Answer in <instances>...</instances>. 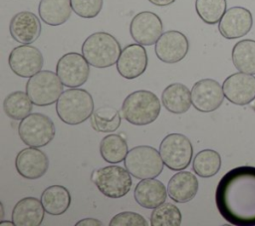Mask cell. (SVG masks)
Instances as JSON below:
<instances>
[{
    "label": "cell",
    "mask_w": 255,
    "mask_h": 226,
    "mask_svg": "<svg viewBox=\"0 0 255 226\" xmlns=\"http://www.w3.org/2000/svg\"><path fill=\"white\" fill-rule=\"evenodd\" d=\"M220 215L235 226H255V167L243 165L225 173L215 191Z\"/></svg>",
    "instance_id": "cell-1"
},
{
    "label": "cell",
    "mask_w": 255,
    "mask_h": 226,
    "mask_svg": "<svg viewBox=\"0 0 255 226\" xmlns=\"http://www.w3.org/2000/svg\"><path fill=\"white\" fill-rule=\"evenodd\" d=\"M56 112L63 122L69 125L80 124L93 114L94 101L88 91L70 88L56 102Z\"/></svg>",
    "instance_id": "cell-2"
},
{
    "label": "cell",
    "mask_w": 255,
    "mask_h": 226,
    "mask_svg": "<svg viewBox=\"0 0 255 226\" xmlns=\"http://www.w3.org/2000/svg\"><path fill=\"white\" fill-rule=\"evenodd\" d=\"M161 105L155 94L146 90H138L125 99L122 115L133 125H146L158 117Z\"/></svg>",
    "instance_id": "cell-3"
},
{
    "label": "cell",
    "mask_w": 255,
    "mask_h": 226,
    "mask_svg": "<svg viewBox=\"0 0 255 226\" xmlns=\"http://www.w3.org/2000/svg\"><path fill=\"white\" fill-rule=\"evenodd\" d=\"M121 53L120 42L107 32L93 33L82 45L83 56L91 66L99 69L117 64Z\"/></svg>",
    "instance_id": "cell-4"
},
{
    "label": "cell",
    "mask_w": 255,
    "mask_h": 226,
    "mask_svg": "<svg viewBox=\"0 0 255 226\" xmlns=\"http://www.w3.org/2000/svg\"><path fill=\"white\" fill-rule=\"evenodd\" d=\"M164 162L159 151L149 145H138L128 150L125 166L137 179L155 178L163 170Z\"/></svg>",
    "instance_id": "cell-5"
},
{
    "label": "cell",
    "mask_w": 255,
    "mask_h": 226,
    "mask_svg": "<svg viewBox=\"0 0 255 226\" xmlns=\"http://www.w3.org/2000/svg\"><path fill=\"white\" fill-rule=\"evenodd\" d=\"M127 168L119 165H108L92 173V181L101 193L109 198H121L128 193L132 180Z\"/></svg>",
    "instance_id": "cell-6"
},
{
    "label": "cell",
    "mask_w": 255,
    "mask_h": 226,
    "mask_svg": "<svg viewBox=\"0 0 255 226\" xmlns=\"http://www.w3.org/2000/svg\"><path fill=\"white\" fill-rule=\"evenodd\" d=\"M63 87L57 73L46 70L29 78L26 84V93L34 105L46 107L58 101L63 93Z\"/></svg>",
    "instance_id": "cell-7"
},
{
    "label": "cell",
    "mask_w": 255,
    "mask_h": 226,
    "mask_svg": "<svg viewBox=\"0 0 255 226\" xmlns=\"http://www.w3.org/2000/svg\"><path fill=\"white\" fill-rule=\"evenodd\" d=\"M18 134L28 146L43 147L53 140L56 129L49 116L40 113H33L20 121Z\"/></svg>",
    "instance_id": "cell-8"
},
{
    "label": "cell",
    "mask_w": 255,
    "mask_h": 226,
    "mask_svg": "<svg viewBox=\"0 0 255 226\" xmlns=\"http://www.w3.org/2000/svg\"><path fill=\"white\" fill-rule=\"evenodd\" d=\"M159 153L167 168L179 171L190 164L193 147L187 136L181 133H170L160 142Z\"/></svg>",
    "instance_id": "cell-9"
},
{
    "label": "cell",
    "mask_w": 255,
    "mask_h": 226,
    "mask_svg": "<svg viewBox=\"0 0 255 226\" xmlns=\"http://www.w3.org/2000/svg\"><path fill=\"white\" fill-rule=\"evenodd\" d=\"M90 64L77 52H70L63 55L57 62L56 73L63 85L68 88L83 86L90 76Z\"/></svg>",
    "instance_id": "cell-10"
},
{
    "label": "cell",
    "mask_w": 255,
    "mask_h": 226,
    "mask_svg": "<svg viewBox=\"0 0 255 226\" xmlns=\"http://www.w3.org/2000/svg\"><path fill=\"white\" fill-rule=\"evenodd\" d=\"M8 64L15 75L21 78H30L42 70L44 59L38 48L22 44L10 52Z\"/></svg>",
    "instance_id": "cell-11"
},
{
    "label": "cell",
    "mask_w": 255,
    "mask_h": 226,
    "mask_svg": "<svg viewBox=\"0 0 255 226\" xmlns=\"http://www.w3.org/2000/svg\"><path fill=\"white\" fill-rule=\"evenodd\" d=\"M163 25L159 16L150 11L137 13L130 21L129 33L131 38L142 46L156 43L161 36Z\"/></svg>",
    "instance_id": "cell-12"
},
{
    "label": "cell",
    "mask_w": 255,
    "mask_h": 226,
    "mask_svg": "<svg viewBox=\"0 0 255 226\" xmlns=\"http://www.w3.org/2000/svg\"><path fill=\"white\" fill-rule=\"evenodd\" d=\"M224 98L222 86L213 79L199 80L191 89L192 106L201 113L217 110L222 105Z\"/></svg>",
    "instance_id": "cell-13"
},
{
    "label": "cell",
    "mask_w": 255,
    "mask_h": 226,
    "mask_svg": "<svg viewBox=\"0 0 255 226\" xmlns=\"http://www.w3.org/2000/svg\"><path fill=\"white\" fill-rule=\"evenodd\" d=\"M189 50V42L186 36L175 30H169L161 34L155 43L156 57L163 63L175 64L185 58Z\"/></svg>",
    "instance_id": "cell-14"
},
{
    "label": "cell",
    "mask_w": 255,
    "mask_h": 226,
    "mask_svg": "<svg viewBox=\"0 0 255 226\" xmlns=\"http://www.w3.org/2000/svg\"><path fill=\"white\" fill-rule=\"evenodd\" d=\"M252 26V13L247 8L234 6L227 9L222 16L218 24V30L222 37L232 40L247 35Z\"/></svg>",
    "instance_id": "cell-15"
},
{
    "label": "cell",
    "mask_w": 255,
    "mask_h": 226,
    "mask_svg": "<svg viewBox=\"0 0 255 226\" xmlns=\"http://www.w3.org/2000/svg\"><path fill=\"white\" fill-rule=\"evenodd\" d=\"M225 98L232 104L245 106L255 99V77L238 72L227 77L222 85Z\"/></svg>",
    "instance_id": "cell-16"
},
{
    "label": "cell",
    "mask_w": 255,
    "mask_h": 226,
    "mask_svg": "<svg viewBox=\"0 0 255 226\" xmlns=\"http://www.w3.org/2000/svg\"><path fill=\"white\" fill-rule=\"evenodd\" d=\"M17 172L26 179H38L42 177L49 168L47 154L38 147L29 146L21 149L15 158Z\"/></svg>",
    "instance_id": "cell-17"
},
{
    "label": "cell",
    "mask_w": 255,
    "mask_h": 226,
    "mask_svg": "<svg viewBox=\"0 0 255 226\" xmlns=\"http://www.w3.org/2000/svg\"><path fill=\"white\" fill-rule=\"evenodd\" d=\"M119 74L127 79L133 80L141 76L147 67V54L144 47L138 43L126 46L117 62Z\"/></svg>",
    "instance_id": "cell-18"
},
{
    "label": "cell",
    "mask_w": 255,
    "mask_h": 226,
    "mask_svg": "<svg viewBox=\"0 0 255 226\" xmlns=\"http://www.w3.org/2000/svg\"><path fill=\"white\" fill-rule=\"evenodd\" d=\"M41 29L39 18L29 11H22L14 15L9 25L11 37L20 44L35 42L40 37Z\"/></svg>",
    "instance_id": "cell-19"
},
{
    "label": "cell",
    "mask_w": 255,
    "mask_h": 226,
    "mask_svg": "<svg viewBox=\"0 0 255 226\" xmlns=\"http://www.w3.org/2000/svg\"><path fill=\"white\" fill-rule=\"evenodd\" d=\"M167 193V189L161 181L155 178H146L141 179L136 184L133 190V197L141 207L154 209L165 202Z\"/></svg>",
    "instance_id": "cell-20"
},
{
    "label": "cell",
    "mask_w": 255,
    "mask_h": 226,
    "mask_svg": "<svg viewBox=\"0 0 255 226\" xmlns=\"http://www.w3.org/2000/svg\"><path fill=\"white\" fill-rule=\"evenodd\" d=\"M45 209L36 197H24L12 210V221L15 226H39L44 220Z\"/></svg>",
    "instance_id": "cell-21"
},
{
    "label": "cell",
    "mask_w": 255,
    "mask_h": 226,
    "mask_svg": "<svg viewBox=\"0 0 255 226\" xmlns=\"http://www.w3.org/2000/svg\"><path fill=\"white\" fill-rule=\"evenodd\" d=\"M197 177L184 170H179L168 181V196L176 203H186L192 200L198 191Z\"/></svg>",
    "instance_id": "cell-22"
},
{
    "label": "cell",
    "mask_w": 255,
    "mask_h": 226,
    "mask_svg": "<svg viewBox=\"0 0 255 226\" xmlns=\"http://www.w3.org/2000/svg\"><path fill=\"white\" fill-rule=\"evenodd\" d=\"M161 103L163 107L172 113H184L192 105L191 92L183 84H170L161 94Z\"/></svg>",
    "instance_id": "cell-23"
},
{
    "label": "cell",
    "mask_w": 255,
    "mask_h": 226,
    "mask_svg": "<svg viewBox=\"0 0 255 226\" xmlns=\"http://www.w3.org/2000/svg\"><path fill=\"white\" fill-rule=\"evenodd\" d=\"M38 12L41 20L50 26L66 23L72 13L70 0H40Z\"/></svg>",
    "instance_id": "cell-24"
},
{
    "label": "cell",
    "mask_w": 255,
    "mask_h": 226,
    "mask_svg": "<svg viewBox=\"0 0 255 226\" xmlns=\"http://www.w3.org/2000/svg\"><path fill=\"white\" fill-rule=\"evenodd\" d=\"M41 202L48 214L62 215L71 205V194L65 186L52 185L43 191Z\"/></svg>",
    "instance_id": "cell-25"
},
{
    "label": "cell",
    "mask_w": 255,
    "mask_h": 226,
    "mask_svg": "<svg viewBox=\"0 0 255 226\" xmlns=\"http://www.w3.org/2000/svg\"><path fill=\"white\" fill-rule=\"evenodd\" d=\"M233 65L239 72L255 75V40L237 42L231 53Z\"/></svg>",
    "instance_id": "cell-26"
},
{
    "label": "cell",
    "mask_w": 255,
    "mask_h": 226,
    "mask_svg": "<svg viewBox=\"0 0 255 226\" xmlns=\"http://www.w3.org/2000/svg\"><path fill=\"white\" fill-rule=\"evenodd\" d=\"M128 152L126 138L121 134H108L100 143V153L105 161L116 164L125 161Z\"/></svg>",
    "instance_id": "cell-27"
},
{
    "label": "cell",
    "mask_w": 255,
    "mask_h": 226,
    "mask_svg": "<svg viewBox=\"0 0 255 226\" xmlns=\"http://www.w3.org/2000/svg\"><path fill=\"white\" fill-rule=\"evenodd\" d=\"M33 103L27 93L16 91L10 93L3 102V110L6 115L14 120H22L33 110Z\"/></svg>",
    "instance_id": "cell-28"
},
{
    "label": "cell",
    "mask_w": 255,
    "mask_h": 226,
    "mask_svg": "<svg viewBox=\"0 0 255 226\" xmlns=\"http://www.w3.org/2000/svg\"><path fill=\"white\" fill-rule=\"evenodd\" d=\"M221 167V156L213 149H203L196 153L192 161V169L194 173L202 178L214 176Z\"/></svg>",
    "instance_id": "cell-29"
},
{
    "label": "cell",
    "mask_w": 255,
    "mask_h": 226,
    "mask_svg": "<svg viewBox=\"0 0 255 226\" xmlns=\"http://www.w3.org/2000/svg\"><path fill=\"white\" fill-rule=\"evenodd\" d=\"M92 127L98 132L110 133L116 131L122 121L120 113L111 107H101L94 111L90 117Z\"/></svg>",
    "instance_id": "cell-30"
},
{
    "label": "cell",
    "mask_w": 255,
    "mask_h": 226,
    "mask_svg": "<svg viewBox=\"0 0 255 226\" xmlns=\"http://www.w3.org/2000/svg\"><path fill=\"white\" fill-rule=\"evenodd\" d=\"M226 0H195V10L199 18L206 24L219 23L226 12Z\"/></svg>",
    "instance_id": "cell-31"
},
{
    "label": "cell",
    "mask_w": 255,
    "mask_h": 226,
    "mask_svg": "<svg viewBox=\"0 0 255 226\" xmlns=\"http://www.w3.org/2000/svg\"><path fill=\"white\" fill-rule=\"evenodd\" d=\"M182 216L177 206L172 203H162L155 207L150 215L151 226H179Z\"/></svg>",
    "instance_id": "cell-32"
},
{
    "label": "cell",
    "mask_w": 255,
    "mask_h": 226,
    "mask_svg": "<svg viewBox=\"0 0 255 226\" xmlns=\"http://www.w3.org/2000/svg\"><path fill=\"white\" fill-rule=\"evenodd\" d=\"M72 10L82 18H95L103 8L104 0H70Z\"/></svg>",
    "instance_id": "cell-33"
},
{
    "label": "cell",
    "mask_w": 255,
    "mask_h": 226,
    "mask_svg": "<svg viewBox=\"0 0 255 226\" xmlns=\"http://www.w3.org/2000/svg\"><path fill=\"white\" fill-rule=\"evenodd\" d=\"M110 226H147L145 218L132 211H124L116 214L109 223Z\"/></svg>",
    "instance_id": "cell-34"
},
{
    "label": "cell",
    "mask_w": 255,
    "mask_h": 226,
    "mask_svg": "<svg viewBox=\"0 0 255 226\" xmlns=\"http://www.w3.org/2000/svg\"><path fill=\"white\" fill-rule=\"evenodd\" d=\"M103 223L96 218H85L76 223V226H102Z\"/></svg>",
    "instance_id": "cell-35"
},
{
    "label": "cell",
    "mask_w": 255,
    "mask_h": 226,
    "mask_svg": "<svg viewBox=\"0 0 255 226\" xmlns=\"http://www.w3.org/2000/svg\"><path fill=\"white\" fill-rule=\"evenodd\" d=\"M151 4L155 5V6H159V7H164V6H168L171 5L172 3H174L176 0H148Z\"/></svg>",
    "instance_id": "cell-36"
},
{
    "label": "cell",
    "mask_w": 255,
    "mask_h": 226,
    "mask_svg": "<svg viewBox=\"0 0 255 226\" xmlns=\"http://www.w3.org/2000/svg\"><path fill=\"white\" fill-rule=\"evenodd\" d=\"M0 225L1 226H4V225H8V226H12V225H15L13 221H6V220H1L0 222Z\"/></svg>",
    "instance_id": "cell-37"
},
{
    "label": "cell",
    "mask_w": 255,
    "mask_h": 226,
    "mask_svg": "<svg viewBox=\"0 0 255 226\" xmlns=\"http://www.w3.org/2000/svg\"><path fill=\"white\" fill-rule=\"evenodd\" d=\"M0 207H1V215H0V218H1V220H3V217H4V208H3V204H2V203L0 204Z\"/></svg>",
    "instance_id": "cell-38"
},
{
    "label": "cell",
    "mask_w": 255,
    "mask_h": 226,
    "mask_svg": "<svg viewBox=\"0 0 255 226\" xmlns=\"http://www.w3.org/2000/svg\"><path fill=\"white\" fill-rule=\"evenodd\" d=\"M252 108H253V110H254V112H255V99H254V101H253V104H252Z\"/></svg>",
    "instance_id": "cell-39"
}]
</instances>
